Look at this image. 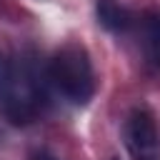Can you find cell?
I'll use <instances>...</instances> for the list:
<instances>
[{
    "label": "cell",
    "mask_w": 160,
    "mask_h": 160,
    "mask_svg": "<svg viewBox=\"0 0 160 160\" xmlns=\"http://www.w3.org/2000/svg\"><path fill=\"white\" fill-rule=\"evenodd\" d=\"M48 80L68 102L88 105L95 95V70L85 45H60L48 60Z\"/></svg>",
    "instance_id": "1"
},
{
    "label": "cell",
    "mask_w": 160,
    "mask_h": 160,
    "mask_svg": "<svg viewBox=\"0 0 160 160\" xmlns=\"http://www.w3.org/2000/svg\"><path fill=\"white\" fill-rule=\"evenodd\" d=\"M125 145L135 160H158L160 158V135L155 118L148 108H132L125 120Z\"/></svg>",
    "instance_id": "2"
},
{
    "label": "cell",
    "mask_w": 160,
    "mask_h": 160,
    "mask_svg": "<svg viewBox=\"0 0 160 160\" xmlns=\"http://www.w3.org/2000/svg\"><path fill=\"white\" fill-rule=\"evenodd\" d=\"M95 12H98V22L110 32H128L135 22L132 12L122 8L118 0H98Z\"/></svg>",
    "instance_id": "3"
},
{
    "label": "cell",
    "mask_w": 160,
    "mask_h": 160,
    "mask_svg": "<svg viewBox=\"0 0 160 160\" xmlns=\"http://www.w3.org/2000/svg\"><path fill=\"white\" fill-rule=\"evenodd\" d=\"M140 32H142V48L148 60L160 70V10H150L142 15Z\"/></svg>",
    "instance_id": "4"
},
{
    "label": "cell",
    "mask_w": 160,
    "mask_h": 160,
    "mask_svg": "<svg viewBox=\"0 0 160 160\" xmlns=\"http://www.w3.org/2000/svg\"><path fill=\"white\" fill-rule=\"evenodd\" d=\"M12 72H15V65H12V62H10V60L0 52V88H2L10 78H12Z\"/></svg>",
    "instance_id": "5"
},
{
    "label": "cell",
    "mask_w": 160,
    "mask_h": 160,
    "mask_svg": "<svg viewBox=\"0 0 160 160\" xmlns=\"http://www.w3.org/2000/svg\"><path fill=\"white\" fill-rule=\"evenodd\" d=\"M35 160H52V158H48V155H42V152H40V155H38Z\"/></svg>",
    "instance_id": "6"
}]
</instances>
